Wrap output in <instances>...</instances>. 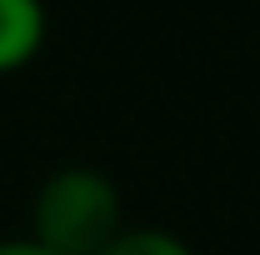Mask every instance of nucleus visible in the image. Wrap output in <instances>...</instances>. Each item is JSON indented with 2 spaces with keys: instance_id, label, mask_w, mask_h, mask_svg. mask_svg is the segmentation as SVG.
<instances>
[{
  "instance_id": "nucleus-3",
  "label": "nucleus",
  "mask_w": 260,
  "mask_h": 255,
  "mask_svg": "<svg viewBox=\"0 0 260 255\" xmlns=\"http://www.w3.org/2000/svg\"><path fill=\"white\" fill-rule=\"evenodd\" d=\"M100 255H195L175 230H160V225H125Z\"/></svg>"
},
{
  "instance_id": "nucleus-1",
  "label": "nucleus",
  "mask_w": 260,
  "mask_h": 255,
  "mask_svg": "<svg viewBox=\"0 0 260 255\" xmlns=\"http://www.w3.org/2000/svg\"><path fill=\"white\" fill-rule=\"evenodd\" d=\"M120 230V190L95 165L55 170L30 205V240L55 255H100Z\"/></svg>"
},
{
  "instance_id": "nucleus-2",
  "label": "nucleus",
  "mask_w": 260,
  "mask_h": 255,
  "mask_svg": "<svg viewBox=\"0 0 260 255\" xmlns=\"http://www.w3.org/2000/svg\"><path fill=\"white\" fill-rule=\"evenodd\" d=\"M50 35L45 0H0V75H15L40 55Z\"/></svg>"
},
{
  "instance_id": "nucleus-4",
  "label": "nucleus",
  "mask_w": 260,
  "mask_h": 255,
  "mask_svg": "<svg viewBox=\"0 0 260 255\" xmlns=\"http://www.w3.org/2000/svg\"><path fill=\"white\" fill-rule=\"evenodd\" d=\"M0 255H55V250H45L30 235H15V240H0Z\"/></svg>"
}]
</instances>
